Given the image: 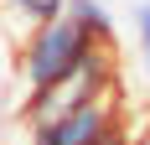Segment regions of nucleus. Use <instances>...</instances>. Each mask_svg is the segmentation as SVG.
<instances>
[{
	"label": "nucleus",
	"instance_id": "7ed1b4c3",
	"mask_svg": "<svg viewBox=\"0 0 150 145\" xmlns=\"http://www.w3.org/2000/svg\"><path fill=\"white\" fill-rule=\"evenodd\" d=\"M62 16H67L93 47L114 52V42H119V21H114V5H109V0H67V11H62Z\"/></svg>",
	"mask_w": 150,
	"mask_h": 145
},
{
	"label": "nucleus",
	"instance_id": "39448f33",
	"mask_svg": "<svg viewBox=\"0 0 150 145\" xmlns=\"http://www.w3.org/2000/svg\"><path fill=\"white\" fill-rule=\"evenodd\" d=\"M129 31H135L140 72H145V83H150V0H135V11H129Z\"/></svg>",
	"mask_w": 150,
	"mask_h": 145
},
{
	"label": "nucleus",
	"instance_id": "423d86ee",
	"mask_svg": "<svg viewBox=\"0 0 150 145\" xmlns=\"http://www.w3.org/2000/svg\"><path fill=\"white\" fill-rule=\"evenodd\" d=\"M98 145H129V135H124V124H114V130H109V135H104Z\"/></svg>",
	"mask_w": 150,
	"mask_h": 145
},
{
	"label": "nucleus",
	"instance_id": "0eeeda50",
	"mask_svg": "<svg viewBox=\"0 0 150 145\" xmlns=\"http://www.w3.org/2000/svg\"><path fill=\"white\" fill-rule=\"evenodd\" d=\"M109 5H114V0H109Z\"/></svg>",
	"mask_w": 150,
	"mask_h": 145
},
{
	"label": "nucleus",
	"instance_id": "20e7f679",
	"mask_svg": "<svg viewBox=\"0 0 150 145\" xmlns=\"http://www.w3.org/2000/svg\"><path fill=\"white\" fill-rule=\"evenodd\" d=\"M0 11L11 16L16 26H47V21H57L62 11H67V0H0Z\"/></svg>",
	"mask_w": 150,
	"mask_h": 145
},
{
	"label": "nucleus",
	"instance_id": "f03ea898",
	"mask_svg": "<svg viewBox=\"0 0 150 145\" xmlns=\"http://www.w3.org/2000/svg\"><path fill=\"white\" fill-rule=\"evenodd\" d=\"M119 124L114 114V99H93L78 104V109H62V114H47L36 124H26V145H98L109 130Z\"/></svg>",
	"mask_w": 150,
	"mask_h": 145
},
{
	"label": "nucleus",
	"instance_id": "f257e3e1",
	"mask_svg": "<svg viewBox=\"0 0 150 145\" xmlns=\"http://www.w3.org/2000/svg\"><path fill=\"white\" fill-rule=\"evenodd\" d=\"M93 52H104V47H93L67 16H57V21H47V26H31L26 31V42H21V52H16V72H21L26 93H42V88L67 83Z\"/></svg>",
	"mask_w": 150,
	"mask_h": 145
}]
</instances>
